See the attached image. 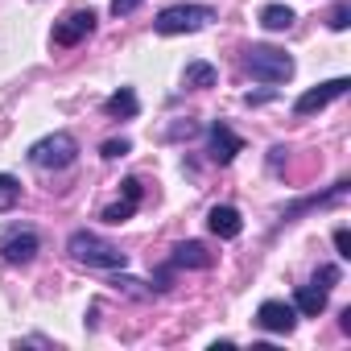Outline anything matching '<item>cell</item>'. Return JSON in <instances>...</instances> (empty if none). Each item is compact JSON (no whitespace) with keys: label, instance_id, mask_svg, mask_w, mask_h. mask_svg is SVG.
<instances>
[{"label":"cell","instance_id":"1","mask_svg":"<svg viewBox=\"0 0 351 351\" xmlns=\"http://www.w3.org/2000/svg\"><path fill=\"white\" fill-rule=\"evenodd\" d=\"M66 252H71L79 265H87V269H124V252H120L116 244L99 240L95 232H75L71 244H66Z\"/></svg>","mask_w":351,"mask_h":351},{"label":"cell","instance_id":"2","mask_svg":"<svg viewBox=\"0 0 351 351\" xmlns=\"http://www.w3.org/2000/svg\"><path fill=\"white\" fill-rule=\"evenodd\" d=\"M248 71L261 83H289L293 79V58L277 46H252L248 50Z\"/></svg>","mask_w":351,"mask_h":351},{"label":"cell","instance_id":"3","mask_svg":"<svg viewBox=\"0 0 351 351\" xmlns=\"http://www.w3.org/2000/svg\"><path fill=\"white\" fill-rule=\"evenodd\" d=\"M211 21H215V9H207V5H173L153 25H157V34L173 38V34H195V29H203Z\"/></svg>","mask_w":351,"mask_h":351},{"label":"cell","instance_id":"4","mask_svg":"<svg viewBox=\"0 0 351 351\" xmlns=\"http://www.w3.org/2000/svg\"><path fill=\"white\" fill-rule=\"evenodd\" d=\"M79 157V141L71 132H54V136H42L34 149H29V161L38 169H66L71 161Z\"/></svg>","mask_w":351,"mask_h":351},{"label":"cell","instance_id":"5","mask_svg":"<svg viewBox=\"0 0 351 351\" xmlns=\"http://www.w3.org/2000/svg\"><path fill=\"white\" fill-rule=\"evenodd\" d=\"M91 29H95V13H91V9H71V13L54 25V46H79Z\"/></svg>","mask_w":351,"mask_h":351},{"label":"cell","instance_id":"6","mask_svg":"<svg viewBox=\"0 0 351 351\" xmlns=\"http://www.w3.org/2000/svg\"><path fill=\"white\" fill-rule=\"evenodd\" d=\"M347 87H351L347 79H330V83L314 87V91H306V95H302V99L293 104V112H298V116H314V112H322V108H326L330 99H339V95H343Z\"/></svg>","mask_w":351,"mask_h":351},{"label":"cell","instance_id":"7","mask_svg":"<svg viewBox=\"0 0 351 351\" xmlns=\"http://www.w3.org/2000/svg\"><path fill=\"white\" fill-rule=\"evenodd\" d=\"M256 322H261L265 330H273V335H289L293 322H298V310H293L289 302H261Z\"/></svg>","mask_w":351,"mask_h":351},{"label":"cell","instance_id":"8","mask_svg":"<svg viewBox=\"0 0 351 351\" xmlns=\"http://www.w3.org/2000/svg\"><path fill=\"white\" fill-rule=\"evenodd\" d=\"M38 248H42V240H38L34 232H13L5 244H0V252H5L9 265H29V261L38 256Z\"/></svg>","mask_w":351,"mask_h":351},{"label":"cell","instance_id":"9","mask_svg":"<svg viewBox=\"0 0 351 351\" xmlns=\"http://www.w3.org/2000/svg\"><path fill=\"white\" fill-rule=\"evenodd\" d=\"M236 153H244V141H240L228 124H215V128H211V161L228 165V161H236Z\"/></svg>","mask_w":351,"mask_h":351},{"label":"cell","instance_id":"10","mask_svg":"<svg viewBox=\"0 0 351 351\" xmlns=\"http://www.w3.org/2000/svg\"><path fill=\"white\" fill-rule=\"evenodd\" d=\"M136 203H141V182H136V178H128V182H124V199H120V203H112V207H104V223L120 228L124 219H132V215H136Z\"/></svg>","mask_w":351,"mask_h":351},{"label":"cell","instance_id":"11","mask_svg":"<svg viewBox=\"0 0 351 351\" xmlns=\"http://www.w3.org/2000/svg\"><path fill=\"white\" fill-rule=\"evenodd\" d=\"M207 228H211L219 240H236V236L244 232V219H240V211H236V207H211Z\"/></svg>","mask_w":351,"mask_h":351},{"label":"cell","instance_id":"12","mask_svg":"<svg viewBox=\"0 0 351 351\" xmlns=\"http://www.w3.org/2000/svg\"><path fill=\"white\" fill-rule=\"evenodd\" d=\"M293 310L306 314V318H318V314L326 310V289H318V285H298V293H293Z\"/></svg>","mask_w":351,"mask_h":351},{"label":"cell","instance_id":"13","mask_svg":"<svg viewBox=\"0 0 351 351\" xmlns=\"http://www.w3.org/2000/svg\"><path fill=\"white\" fill-rule=\"evenodd\" d=\"M173 265H178V269H211V252L199 240H191V244L173 248Z\"/></svg>","mask_w":351,"mask_h":351},{"label":"cell","instance_id":"14","mask_svg":"<svg viewBox=\"0 0 351 351\" xmlns=\"http://www.w3.org/2000/svg\"><path fill=\"white\" fill-rule=\"evenodd\" d=\"M261 25H265L269 34H281V29L293 25V9H285V5H265V9H261Z\"/></svg>","mask_w":351,"mask_h":351},{"label":"cell","instance_id":"15","mask_svg":"<svg viewBox=\"0 0 351 351\" xmlns=\"http://www.w3.org/2000/svg\"><path fill=\"white\" fill-rule=\"evenodd\" d=\"M104 112L108 116H120V120H128V116H136V95L128 91V87H120L108 104H104Z\"/></svg>","mask_w":351,"mask_h":351},{"label":"cell","instance_id":"16","mask_svg":"<svg viewBox=\"0 0 351 351\" xmlns=\"http://www.w3.org/2000/svg\"><path fill=\"white\" fill-rule=\"evenodd\" d=\"M186 87H215V66L211 62H191L186 66Z\"/></svg>","mask_w":351,"mask_h":351},{"label":"cell","instance_id":"17","mask_svg":"<svg viewBox=\"0 0 351 351\" xmlns=\"http://www.w3.org/2000/svg\"><path fill=\"white\" fill-rule=\"evenodd\" d=\"M326 25L330 29H347L351 25V5H335V13L326 17Z\"/></svg>","mask_w":351,"mask_h":351},{"label":"cell","instance_id":"18","mask_svg":"<svg viewBox=\"0 0 351 351\" xmlns=\"http://www.w3.org/2000/svg\"><path fill=\"white\" fill-rule=\"evenodd\" d=\"M112 285L124 289V293H132V298H149V289H141V281H132V277H116Z\"/></svg>","mask_w":351,"mask_h":351},{"label":"cell","instance_id":"19","mask_svg":"<svg viewBox=\"0 0 351 351\" xmlns=\"http://www.w3.org/2000/svg\"><path fill=\"white\" fill-rule=\"evenodd\" d=\"M145 5V0H112V17H128V13H136Z\"/></svg>","mask_w":351,"mask_h":351},{"label":"cell","instance_id":"20","mask_svg":"<svg viewBox=\"0 0 351 351\" xmlns=\"http://www.w3.org/2000/svg\"><path fill=\"white\" fill-rule=\"evenodd\" d=\"M124 153H128V141H124V136H120V141H104V157H108V161H116V157H124Z\"/></svg>","mask_w":351,"mask_h":351},{"label":"cell","instance_id":"21","mask_svg":"<svg viewBox=\"0 0 351 351\" xmlns=\"http://www.w3.org/2000/svg\"><path fill=\"white\" fill-rule=\"evenodd\" d=\"M335 248H339V256H343V261H351V232H347V228H339V232H335Z\"/></svg>","mask_w":351,"mask_h":351}]
</instances>
